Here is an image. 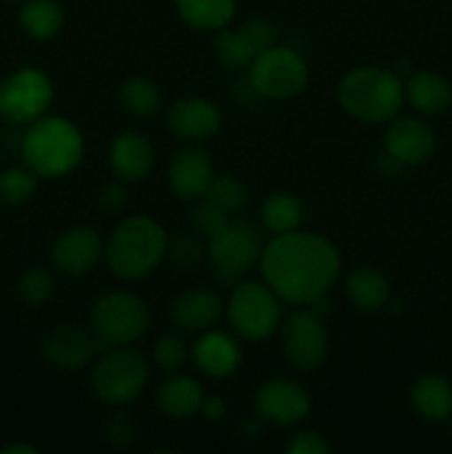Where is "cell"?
I'll list each match as a JSON object with an SVG mask.
<instances>
[{
	"label": "cell",
	"instance_id": "obj_1",
	"mask_svg": "<svg viewBox=\"0 0 452 454\" xmlns=\"http://www.w3.org/2000/svg\"><path fill=\"white\" fill-rule=\"evenodd\" d=\"M264 282L275 295L292 306H310L331 293L341 275V255L335 244L313 231L275 235L260 262Z\"/></svg>",
	"mask_w": 452,
	"mask_h": 454
},
{
	"label": "cell",
	"instance_id": "obj_2",
	"mask_svg": "<svg viewBox=\"0 0 452 454\" xmlns=\"http://www.w3.org/2000/svg\"><path fill=\"white\" fill-rule=\"evenodd\" d=\"M168 233L155 217H124L105 244V257L111 273L127 282L146 278L167 257Z\"/></svg>",
	"mask_w": 452,
	"mask_h": 454
},
{
	"label": "cell",
	"instance_id": "obj_3",
	"mask_svg": "<svg viewBox=\"0 0 452 454\" xmlns=\"http://www.w3.org/2000/svg\"><path fill=\"white\" fill-rule=\"evenodd\" d=\"M27 168L44 180H58L78 168L84 158V137L74 122L60 115H43L29 124L20 142Z\"/></svg>",
	"mask_w": 452,
	"mask_h": 454
},
{
	"label": "cell",
	"instance_id": "obj_4",
	"mask_svg": "<svg viewBox=\"0 0 452 454\" xmlns=\"http://www.w3.org/2000/svg\"><path fill=\"white\" fill-rule=\"evenodd\" d=\"M339 105L363 124H386L397 118L406 100L403 78L384 67H357L339 82Z\"/></svg>",
	"mask_w": 452,
	"mask_h": 454
},
{
	"label": "cell",
	"instance_id": "obj_5",
	"mask_svg": "<svg viewBox=\"0 0 452 454\" xmlns=\"http://www.w3.org/2000/svg\"><path fill=\"white\" fill-rule=\"evenodd\" d=\"M149 326V306L131 291L105 293L93 301L91 313H89V328L96 337L100 353L142 340Z\"/></svg>",
	"mask_w": 452,
	"mask_h": 454
},
{
	"label": "cell",
	"instance_id": "obj_6",
	"mask_svg": "<svg viewBox=\"0 0 452 454\" xmlns=\"http://www.w3.org/2000/svg\"><path fill=\"white\" fill-rule=\"evenodd\" d=\"M146 384H149V364L129 346L102 350L93 362V395L106 406H129L144 393Z\"/></svg>",
	"mask_w": 452,
	"mask_h": 454
},
{
	"label": "cell",
	"instance_id": "obj_7",
	"mask_svg": "<svg viewBox=\"0 0 452 454\" xmlns=\"http://www.w3.org/2000/svg\"><path fill=\"white\" fill-rule=\"evenodd\" d=\"M279 301L282 300L266 282L239 279L238 284H233V293L226 306L230 328L246 341L269 340L277 333L282 322Z\"/></svg>",
	"mask_w": 452,
	"mask_h": 454
},
{
	"label": "cell",
	"instance_id": "obj_8",
	"mask_svg": "<svg viewBox=\"0 0 452 454\" xmlns=\"http://www.w3.org/2000/svg\"><path fill=\"white\" fill-rule=\"evenodd\" d=\"M261 231L248 220H230L224 231L208 239V264L220 284H238L264 255Z\"/></svg>",
	"mask_w": 452,
	"mask_h": 454
},
{
	"label": "cell",
	"instance_id": "obj_9",
	"mask_svg": "<svg viewBox=\"0 0 452 454\" xmlns=\"http://www.w3.org/2000/svg\"><path fill=\"white\" fill-rule=\"evenodd\" d=\"M310 78L304 56L291 47L273 44L248 67V84L266 100H291L306 89Z\"/></svg>",
	"mask_w": 452,
	"mask_h": 454
},
{
	"label": "cell",
	"instance_id": "obj_10",
	"mask_svg": "<svg viewBox=\"0 0 452 454\" xmlns=\"http://www.w3.org/2000/svg\"><path fill=\"white\" fill-rule=\"evenodd\" d=\"M53 102V82L44 71L25 67L0 84V115L13 124H27L47 115Z\"/></svg>",
	"mask_w": 452,
	"mask_h": 454
},
{
	"label": "cell",
	"instance_id": "obj_11",
	"mask_svg": "<svg viewBox=\"0 0 452 454\" xmlns=\"http://www.w3.org/2000/svg\"><path fill=\"white\" fill-rule=\"evenodd\" d=\"M282 341L288 362L301 372L317 371L326 362L328 350H331L326 319L310 306L295 310L284 322Z\"/></svg>",
	"mask_w": 452,
	"mask_h": 454
},
{
	"label": "cell",
	"instance_id": "obj_12",
	"mask_svg": "<svg viewBox=\"0 0 452 454\" xmlns=\"http://www.w3.org/2000/svg\"><path fill=\"white\" fill-rule=\"evenodd\" d=\"M310 408L308 390L286 377L269 380L255 395V415L266 424L295 426L310 415Z\"/></svg>",
	"mask_w": 452,
	"mask_h": 454
},
{
	"label": "cell",
	"instance_id": "obj_13",
	"mask_svg": "<svg viewBox=\"0 0 452 454\" xmlns=\"http://www.w3.org/2000/svg\"><path fill=\"white\" fill-rule=\"evenodd\" d=\"M40 353L51 366L60 371H80L96 362L100 348L96 344L91 328L78 324H62L43 337Z\"/></svg>",
	"mask_w": 452,
	"mask_h": 454
},
{
	"label": "cell",
	"instance_id": "obj_14",
	"mask_svg": "<svg viewBox=\"0 0 452 454\" xmlns=\"http://www.w3.org/2000/svg\"><path fill=\"white\" fill-rule=\"evenodd\" d=\"M434 146H437V136L425 120L415 115H397L388 122L384 151L399 160L403 167H415L430 160Z\"/></svg>",
	"mask_w": 452,
	"mask_h": 454
},
{
	"label": "cell",
	"instance_id": "obj_15",
	"mask_svg": "<svg viewBox=\"0 0 452 454\" xmlns=\"http://www.w3.org/2000/svg\"><path fill=\"white\" fill-rule=\"evenodd\" d=\"M167 127L186 142L211 140L222 129V111L215 102L199 96L177 98L167 114Z\"/></svg>",
	"mask_w": 452,
	"mask_h": 454
},
{
	"label": "cell",
	"instance_id": "obj_16",
	"mask_svg": "<svg viewBox=\"0 0 452 454\" xmlns=\"http://www.w3.org/2000/svg\"><path fill=\"white\" fill-rule=\"evenodd\" d=\"M105 253L102 238L89 226H74L56 238L51 247V262L62 275L82 278L100 262Z\"/></svg>",
	"mask_w": 452,
	"mask_h": 454
},
{
	"label": "cell",
	"instance_id": "obj_17",
	"mask_svg": "<svg viewBox=\"0 0 452 454\" xmlns=\"http://www.w3.org/2000/svg\"><path fill=\"white\" fill-rule=\"evenodd\" d=\"M213 176H215L213 160L208 158L207 151L189 146V149L177 151L171 158L167 182L175 198L184 200V202H198L207 195Z\"/></svg>",
	"mask_w": 452,
	"mask_h": 454
},
{
	"label": "cell",
	"instance_id": "obj_18",
	"mask_svg": "<svg viewBox=\"0 0 452 454\" xmlns=\"http://www.w3.org/2000/svg\"><path fill=\"white\" fill-rule=\"evenodd\" d=\"M191 359L207 377L213 380H226L235 375L244 362V353L239 341L224 331L199 333L198 341L191 348Z\"/></svg>",
	"mask_w": 452,
	"mask_h": 454
},
{
	"label": "cell",
	"instance_id": "obj_19",
	"mask_svg": "<svg viewBox=\"0 0 452 454\" xmlns=\"http://www.w3.org/2000/svg\"><path fill=\"white\" fill-rule=\"evenodd\" d=\"M155 151L151 142L137 131H122L111 140L109 164L115 177L122 182H140L151 173Z\"/></svg>",
	"mask_w": 452,
	"mask_h": 454
},
{
	"label": "cell",
	"instance_id": "obj_20",
	"mask_svg": "<svg viewBox=\"0 0 452 454\" xmlns=\"http://www.w3.org/2000/svg\"><path fill=\"white\" fill-rule=\"evenodd\" d=\"M222 313H224V304L220 295L208 288H191V291L180 293L171 304V322L182 333H193V335L215 326Z\"/></svg>",
	"mask_w": 452,
	"mask_h": 454
},
{
	"label": "cell",
	"instance_id": "obj_21",
	"mask_svg": "<svg viewBox=\"0 0 452 454\" xmlns=\"http://www.w3.org/2000/svg\"><path fill=\"white\" fill-rule=\"evenodd\" d=\"M204 388L198 380L189 375H173L162 381L158 388V406L164 415L173 419H184V417L198 415L204 402Z\"/></svg>",
	"mask_w": 452,
	"mask_h": 454
},
{
	"label": "cell",
	"instance_id": "obj_22",
	"mask_svg": "<svg viewBox=\"0 0 452 454\" xmlns=\"http://www.w3.org/2000/svg\"><path fill=\"white\" fill-rule=\"evenodd\" d=\"M406 100L424 115H439L450 106L452 89L443 75L433 71H419L403 80Z\"/></svg>",
	"mask_w": 452,
	"mask_h": 454
},
{
	"label": "cell",
	"instance_id": "obj_23",
	"mask_svg": "<svg viewBox=\"0 0 452 454\" xmlns=\"http://www.w3.org/2000/svg\"><path fill=\"white\" fill-rule=\"evenodd\" d=\"M346 295L357 309L379 310L390 301V282L375 266H357L346 278Z\"/></svg>",
	"mask_w": 452,
	"mask_h": 454
},
{
	"label": "cell",
	"instance_id": "obj_24",
	"mask_svg": "<svg viewBox=\"0 0 452 454\" xmlns=\"http://www.w3.org/2000/svg\"><path fill=\"white\" fill-rule=\"evenodd\" d=\"M410 402L417 415L428 421H443L452 415V386L439 375H424L412 384Z\"/></svg>",
	"mask_w": 452,
	"mask_h": 454
},
{
	"label": "cell",
	"instance_id": "obj_25",
	"mask_svg": "<svg viewBox=\"0 0 452 454\" xmlns=\"http://www.w3.org/2000/svg\"><path fill=\"white\" fill-rule=\"evenodd\" d=\"M18 22L31 40L44 43V40L56 38L62 31L65 9L56 0H25L18 13Z\"/></svg>",
	"mask_w": 452,
	"mask_h": 454
},
{
	"label": "cell",
	"instance_id": "obj_26",
	"mask_svg": "<svg viewBox=\"0 0 452 454\" xmlns=\"http://www.w3.org/2000/svg\"><path fill=\"white\" fill-rule=\"evenodd\" d=\"M182 20L198 31H217L233 18L238 0H175Z\"/></svg>",
	"mask_w": 452,
	"mask_h": 454
},
{
	"label": "cell",
	"instance_id": "obj_27",
	"mask_svg": "<svg viewBox=\"0 0 452 454\" xmlns=\"http://www.w3.org/2000/svg\"><path fill=\"white\" fill-rule=\"evenodd\" d=\"M261 224L273 235H284L297 231L304 220V207L292 193H273L261 207Z\"/></svg>",
	"mask_w": 452,
	"mask_h": 454
},
{
	"label": "cell",
	"instance_id": "obj_28",
	"mask_svg": "<svg viewBox=\"0 0 452 454\" xmlns=\"http://www.w3.org/2000/svg\"><path fill=\"white\" fill-rule=\"evenodd\" d=\"M120 102L136 118H151L162 106V91L153 80L133 75V78L124 80L122 89H120Z\"/></svg>",
	"mask_w": 452,
	"mask_h": 454
},
{
	"label": "cell",
	"instance_id": "obj_29",
	"mask_svg": "<svg viewBox=\"0 0 452 454\" xmlns=\"http://www.w3.org/2000/svg\"><path fill=\"white\" fill-rule=\"evenodd\" d=\"M215 56L226 69H244V67H251V62L257 58V51L239 27L238 29L222 27L215 35Z\"/></svg>",
	"mask_w": 452,
	"mask_h": 454
},
{
	"label": "cell",
	"instance_id": "obj_30",
	"mask_svg": "<svg viewBox=\"0 0 452 454\" xmlns=\"http://www.w3.org/2000/svg\"><path fill=\"white\" fill-rule=\"evenodd\" d=\"M38 180L40 177L27 167H9L0 171V204L20 207L29 202L38 189Z\"/></svg>",
	"mask_w": 452,
	"mask_h": 454
},
{
	"label": "cell",
	"instance_id": "obj_31",
	"mask_svg": "<svg viewBox=\"0 0 452 454\" xmlns=\"http://www.w3.org/2000/svg\"><path fill=\"white\" fill-rule=\"evenodd\" d=\"M204 198L211 200L220 208H224L229 215H235V213H239L246 207L248 200H251V193H248V186L238 176H233V173H220V176H213L211 186H208Z\"/></svg>",
	"mask_w": 452,
	"mask_h": 454
},
{
	"label": "cell",
	"instance_id": "obj_32",
	"mask_svg": "<svg viewBox=\"0 0 452 454\" xmlns=\"http://www.w3.org/2000/svg\"><path fill=\"white\" fill-rule=\"evenodd\" d=\"M208 255V247L202 242V235L182 231L168 238L167 257L180 269H191V266L202 264L204 257Z\"/></svg>",
	"mask_w": 452,
	"mask_h": 454
},
{
	"label": "cell",
	"instance_id": "obj_33",
	"mask_svg": "<svg viewBox=\"0 0 452 454\" xmlns=\"http://www.w3.org/2000/svg\"><path fill=\"white\" fill-rule=\"evenodd\" d=\"M56 291V279L44 266H31L18 279V293L29 306L47 304Z\"/></svg>",
	"mask_w": 452,
	"mask_h": 454
},
{
	"label": "cell",
	"instance_id": "obj_34",
	"mask_svg": "<svg viewBox=\"0 0 452 454\" xmlns=\"http://www.w3.org/2000/svg\"><path fill=\"white\" fill-rule=\"evenodd\" d=\"M189 344L177 333H167L153 346V362L164 372H177L189 362Z\"/></svg>",
	"mask_w": 452,
	"mask_h": 454
},
{
	"label": "cell",
	"instance_id": "obj_35",
	"mask_svg": "<svg viewBox=\"0 0 452 454\" xmlns=\"http://www.w3.org/2000/svg\"><path fill=\"white\" fill-rule=\"evenodd\" d=\"M189 220L191 224H193L195 233L202 235L204 239H211L215 238L220 231H224L226 226H229L230 215L224 211V208H220L217 204H213L211 200L204 198L202 202H198L193 208H191Z\"/></svg>",
	"mask_w": 452,
	"mask_h": 454
},
{
	"label": "cell",
	"instance_id": "obj_36",
	"mask_svg": "<svg viewBox=\"0 0 452 454\" xmlns=\"http://www.w3.org/2000/svg\"><path fill=\"white\" fill-rule=\"evenodd\" d=\"M239 29L244 31V35L248 38V43L253 44V49L260 56L261 51L270 49L273 44H277V31H275L273 22H269L266 18H251L244 25H239Z\"/></svg>",
	"mask_w": 452,
	"mask_h": 454
},
{
	"label": "cell",
	"instance_id": "obj_37",
	"mask_svg": "<svg viewBox=\"0 0 452 454\" xmlns=\"http://www.w3.org/2000/svg\"><path fill=\"white\" fill-rule=\"evenodd\" d=\"M288 454H326L331 452V443L315 430H301L295 433L286 443Z\"/></svg>",
	"mask_w": 452,
	"mask_h": 454
},
{
	"label": "cell",
	"instance_id": "obj_38",
	"mask_svg": "<svg viewBox=\"0 0 452 454\" xmlns=\"http://www.w3.org/2000/svg\"><path fill=\"white\" fill-rule=\"evenodd\" d=\"M129 207V191L120 182L102 186L97 193V208L106 215H120Z\"/></svg>",
	"mask_w": 452,
	"mask_h": 454
},
{
	"label": "cell",
	"instance_id": "obj_39",
	"mask_svg": "<svg viewBox=\"0 0 452 454\" xmlns=\"http://www.w3.org/2000/svg\"><path fill=\"white\" fill-rule=\"evenodd\" d=\"M106 437H109V442L113 443V446H129V443L136 439V424H133V419L129 415L118 412V415L111 417V421L106 424Z\"/></svg>",
	"mask_w": 452,
	"mask_h": 454
},
{
	"label": "cell",
	"instance_id": "obj_40",
	"mask_svg": "<svg viewBox=\"0 0 452 454\" xmlns=\"http://www.w3.org/2000/svg\"><path fill=\"white\" fill-rule=\"evenodd\" d=\"M199 412H202L204 419H207V421H220L222 417L226 415L224 399L215 397V395H213V397H204Z\"/></svg>",
	"mask_w": 452,
	"mask_h": 454
},
{
	"label": "cell",
	"instance_id": "obj_41",
	"mask_svg": "<svg viewBox=\"0 0 452 454\" xmlns=\"http://www.w3.org/2000/svg\"><path fill=\"white\" fill-rule=\"evenodd\" d=\"M0 454H38V448L29 443H12V446H4Z\"/></svg>",
	"mask_w": 452,
	"mask_h": 454
},
{
	"label": "cell",
	"instance_id": "obj_42",
	"mask_svg": "<svg viewBox=\"0 0 452 454\" xmlns=\"http://www.w3.org/2000/svg\"><path fill=\"white\" fill-rule=\"evenodd\" d=\"M12 3H20V0H12Z\"/></svg>",
	"mask_w": 452,
	"mask_h": 454
}]
</instances>
